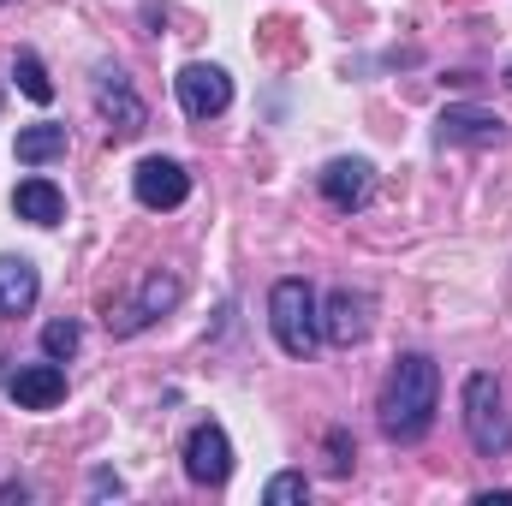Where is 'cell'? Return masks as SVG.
<instances>
[{
	"instance_id": "obj_1",
	"label": "cell",
	"mask_w": 512,
	"mask_h": 506,
	"mask_svg": "<svg viewBox=\"0 0 512 506\" xmlns=\"http://www.w3.org/2000/svg\"><path fill=\"white\" fill-rule=\"evenodd\" d=\"M435 411H441V370H435V358L405 352V358L387 370V387H382L387 441H423L429 423H435Z\"/></svg>"
},
{
	"instance_id": "obj_2",
	"label": "cell",
	"mask_w": 512,
	"mask_h": 506,
	"mask_svg": "<svg viewBox=\"0 0 512 506\" xmlns=\"http://www.w3.org/2000/svg\"><path fill=\"white\" fill-rule=\"evenodd\" d=\"M268 328H274V346L286 358H316V346H322V304H316L310 280L286 274V280L268 286Z\"/></svg>"
},
{
	"instance_id": "obj_3",
	"label": "cell",
	"mask_w": 512,
	"mask_h": 506,
	"mask_svg": "<svg viewBox=\"0 0 512 506\" xmlns=\"http://www.w3.org/2000/svg\"><path fill=\"white\" fill-rule=\"evenodd\" d=\"M459 405H465V411H459V417H465V435H471V447H477L483 459L512 453V405H507V387L489 376V370L465 376Z\"/></svg>"
},
{
	"instance_id": "obj_4",
	"label": "cell",
	"mask_w": 512,
	"mask_h": 506,
	"mask_svg": "<svg viewBox=\"0 0 512 506\" xmlns=\"http://www.w3.org/2000/svg\"><path fill=\"white\" fill-rule=\"evenodd\" d=\"M173 90H179L185 120H215V114L233 108V78H227V66H215V60H191V66H179Z\"/></svg>"
},
{
	"instance_id": "obj_5",
	"label": "cell",
	"mask_w": 512,
	"mask_h": 506,
	"mask_svg": "<svg viewBox=\"0 0 512 506\" xmlns=\"http://www.w3.org/2000/svg\"><path fill=\"white\" fill-rule=\"evenodd\" d=\"M185 477L197 483V489H221L227 477H233V441H227V429L221 423H197L191 435H185Z\"/></svg>"
},
{
	"instance_id": "obj_6",
	"label": "cell",
	"mask_w": 512,
	"mask_h": 506,
	"mask_svg": "<svg viewBox=\"0 0 512 506\" xmlns=\"http://www.w3.org/2000/svg\"><path fill=\"white\" fill-rule=\"evenodd\" d=\"M96 108H102V120H108V137H114V143H126V137H137V131L149 126V108L137 102V90L126 84V72H114V66L96 72Z\"/></svg>"
},
{
	"instance_id": "obj_7",
	"label": "cell",
	"mask_w": 512,
	"mask_h": 506,
	"mask_svg": "<svg viewBox=\"0 0 512 506\" xmlns=\"http://www.w3.org/2000/svg\"><path fill=\"white\" fill-rule=\"evenodd\" d=\"M131 191H137L143 209H179L191 197V173L173 155H143L137 173H131Z\"/></svg>"
},
{
	"instance_id": "obj_8",
	"label": "cell",
	"mask_w": 512,
	"mask_h": 506,
	"mask_svg": "<svg viewBox=\"0 0 512 506\" xmlns=\"http://www.w3.org/2000/svg\"><path fill=\"white\" fill-rule=\"evenodd\" d=\"M179 292H185V280H179V274H167V268H155V274L137 286V298H131L126 310H120V316H108V328H114V334H143L155 316H167V310L179 304Z\"/></svg>"
},
{
	"instance_id": "obj_9",
	"label": "cell",
	"mask_w": 512,
	"mask_h": 506,
	"mask_svg": "<svg viewBox=\"0 0 512 506\" xmlns=\"http://www.w3.org/2000/svg\"><path fill=\"white\" fill-rule=\"evenodd\" d=\"M316 185H322V197L334 203V209H364L370 203V191H376V167L364 161V155H334L322 173H316Z\"/></svg>"
},
{
	"instance_id": "obj_10",
	"label": "cell",
	"mask_w": 512,
	"mask_h": 506,
	"mask_svg": "<svg viewBox=\"0 0 512 506\" xmlns=\"http://www.w3.org/2000/svg\"><path fill=\"white\" fill-rule=\"evenodd\" d=\"M435 143L495 149V143H507V120H501L495 108H471V102H459V108H447V114L435 120Z\"/></svg>"
},
{
	"instance_id": "obj_11",
	"label": "cell",
	"mask_w": 512,
	"mask_h": 506,
	"mask_svg": "<svg viewBox=\"0 0 512 506\" xmlns=\"http://www.w3.org/2000/svg\"><path fill=\"white\" fill-rule=\"evenodd\" d=\"M370 316H376V298L340 286V292L322 304V340H334V346H358V340H370Z\"/></svg>"
},
{
	"instance_id": "obj_12",
	"label": "cell",
	"mask_w": 512,
	"mask_h": 506,
	"mask_svg": "<svg viewBox=\"0 0 512 506\" xmlns=\"http://www.w3.org/2000/svg\"><path fill=\"white\" fill-rule=\"evenodd\" d=\"M6 393L18 399V411H54L66 399V370L54 364H24L18 376H6Z\"/></svg>"
},
{
	"instance_id": "obj_13",
	"label": "cell",
	"mask_w": 512,
	"mask_h": 506,
	"mask_svg": "<svg viewBox=\"0 0 512 506\" xmlns=\"http://www.w3.org/2000/svg\"><path fill=\"white\" fill-rule=\"evenodd\" d=\"M12 215L30 221V227H60V221H66V197H60L54 179L30 173V179H18V191H12Z\"/></svg>"
},
{
	"instance_id": "obj_14",
	"label": "cell",
	"mask_w": 512,
	"mask_h": 506,
	"mask_svg": "<svg viewBox=\"0 0 512 506\" xmlns=\"http://www.w3.org/2000/svg\"><path fill=\"white\" fill-rule=\"evenodd\" d=\"M42 298V274L30 256H0V316H30Z\"/></svg>"
},
{
	"instance_id": "obj_15",
	"label": "cell",
	"mask_w": 512,
	"mask_h": 506,
	"mask_svg": "<svg viewBox=\"0 0 512 506\" xmlns=\"http://www.w3.org/2000/svg\"><path fill=\"white\" fill-rule=\"evenodd\" d=\"M12 155L24 161V167H42V161H54V155H66V126H24L18 131V143H12Z\"/></svg>"
},
{
	"instance_id": "obj_16",
	"label": "cell",
	"mask_w": 512,
	"mask_h": 506,
	"mask_svg": "<svg viewBox=\"0 0 512 506\" xmlns=\"http://www.w3.org/2000/svg\"><path fill=\"white\" fill-rule=\"evenodd\" d=\"M12 78H18V90H24L30 102H54V78H48V66H42L30 48L12 54Z\"/></svg>"
},
{
	"instance_id": "obj_17",
	"label": "cell",
	"mask_w": 512,
	"mask_h": 506,
	"mask_svg": "<svg viewBox=\"0 0 512 506\" xmlns=\"http://www.w3.org/2000/svg\"><path fill=\"white\" fill-rule=\"evenodd\" d=\"M262 501H268V506H298V501H310V477H304V471H280V477H268Z\"/></svg>"
},
{
	"instance_id": "obj_18",
	"label": "cell",
	"mask_w": 512,
	"mask_h": 506,
	"mask_svg": "<svg viewBox=\"0 0 512 506\" xmlns=\"http://www.w3.org/2000/svg\"><path fill=\"white\" fill-rule=\"evenodd\" d=\"M78 340H84V328H78L72 316H66V322H48V328H42V352H48V358H60V364H66V358L78 352Z\"/></svg>"
},
{
	"instance_id": "obj_19",
	"label": "cell",
	"mask_w": 512,
	"mask_h": 506,
	"mask_svg": "<svg viewBox=\"0 0 512 506\" xmlns=\"http://www.w3.org/2000/svg\"><path fill=\"white\" fill-rule=\"evenodd\" d=\"M328 471H334V477L352 471V441H346V429H328Z\"/></svg>"
},
{
	"instance_id": "obj_20",
	"label": "cell",
	"mask_w": 512,
	"mask_h": 506,
	"mask_svg": "<svg viewBox=\"0 0 512 506\" xmlns=\"http://www.w3.org/2000/svg\"><path fill=\"white\" fill-rule=\"evenodd\" d=\"M507 84H512V66H507Z\"/></svg>"
}]
</instances>
